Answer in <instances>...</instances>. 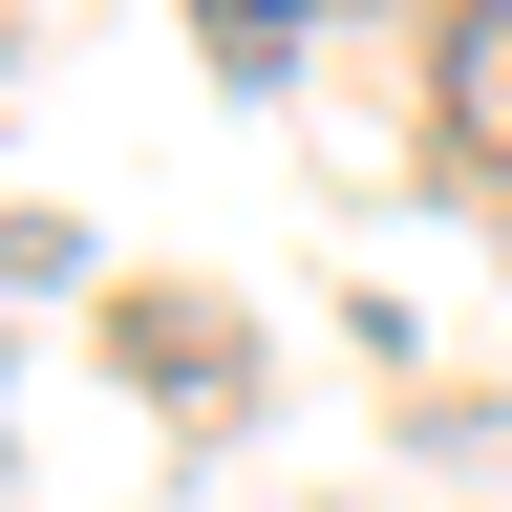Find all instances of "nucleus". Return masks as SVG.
<instances>
[{"label": "nucleus", "instance_id": "obj_1", "mask_svg": "<svg viewBox=\"0 0 512 512\" xmlns=\"http://www.w3.org/2000/svg\"><path fill=\"white\" fill-rule=\"evenodd\" d=\"M427 128L470 171H512V0H448V22H427Z\"/></svg>", "mask_w": 512, "mask_h": 512}]
</instances>
